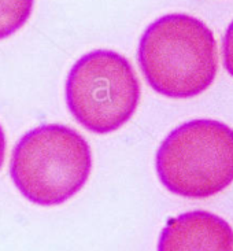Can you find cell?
<instances>
[{
	"label": "cell",
	"instance_id": "1",
	"mask_svg": "<svg viewBox=\"0 0 233 251\" xmlns=\"http://www.w3.org/2000/svg\"><path fill=\"white\" fill-rule=\"evenodd\" d=\"M137 61L147 84L159 95L189 99L215 80L217 41L211 29L196 17L166 14L144 30Z\"/></svg>",
	"mask_w": 233,
	"mask_h": 251
},
{
	"label": "cell",
	"instance_id": "2",
	"mask_svg": "<svg viewBox=\"0 0 233 251\" xmlns=\"http://www.w3.org/2000/svg\"><path fill=\"white\" fill-rule=\"evenodd\" d=\"M92 169L88 142L75 129L44 124L15 144L10 176L21 195L39 206L68 202L87 184Z\"/></svg>",
	"mask_w": 233,
	"mask_h": 251
},
{
	"label": "cell",
	"instance_id": "3",
	"mask_svg": "<svg viewBox=\"0 0 233 251\" xmlns=\"http://www.w3.org/2000/svg\"><path fill=\"white\" fill-rule=\"evenodd\" d=\"M155 169L159 181L174 195H217L233 181V129L210 118L178 125L161 143Z\"/></svg>",
	"mask_w": 233,
	"mask_h": 251
},
{
	"label": "cell",
	"instance_id": "4",
	"mask_svg": "<svg viewBox=\"0 0 233 251\" xmlns=\"http://www.w3.org/2000/svg\"><path fill=\"white\" fill-rule=\"evenodd\" d=\"M140 96L141 87L132 63L111 50L82 55L70 69L65 85L70 114L96 135L123 126L136 113Z\"/></svg>",
	"mask_w": 233,
	"mask_h": 251
},
{
	"label": "cell",
	"instance_id": "5",
	"mask_svg": "<svg viewBox=\"0 0 233 251\" xmlns=\"http://www.w3.org/2000/svg\"><path fill=\"white\" fill-rule=\"evenodd\" d=\"M158 251H233V229L214 213L186 211L167 220Z\"/></svg>",
	"mask_w": 233,
	"mask_h": 251
},
{
	"label": "cell",
	"instance_id": "6",
	"mask_svg": "<svg viewBox=\"0 0 233 251\" xmlns=\"http://www.w3.org/2000/svg\"><path fill=\"white\" fill-rule=\"evenodd\" d=\"M34 0H0V40L13 36L30 18Z\"/></svg>",
	"mask_w": 233,
	"mask_h": 251
},
{
	"label": "cell",
	"instance_id": "7",
	"mask_svg": "<svg viewBox=\"0 0 233 251\" xmlns=\"http://www.w3.org/2000/svg\"><path fill=\"white\" fill-rule=\"evenodd\" d=\"M222 58L224 68L233 77V21L226 27L225 36L222 39Z\"/></svg>",
	"mask_w": 233,
	"mask_h": 251
},
{
	"label": "cell",
	"instance_id": "8",
	"mask_svg": "<svg viewBox=\"0 0 233 251\" xmlns=\"http://www.w3.org/2000/svg\"><path fill=\"white\" fill-rule=\"evenodd\" d=\"M6 135H4V130L0 125V169H1V165L4 162V155H6Z\"/></svg>",
	"mask_w": 233,
	"mask_h": 251
}]
</instances>
